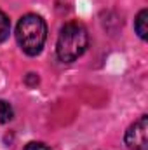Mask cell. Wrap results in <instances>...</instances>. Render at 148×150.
<instances>
[{"label": "cell", "instance_id": "cell-6", "mask_svg": "<svg viewBox=\"0 0 148 150\" xmlns=\"http://www.w3.org/2000/svg\"><path fill=\"white\" fill-rule=\"evenodd\" d=\"M9 32H11V21H9V18L0 11V42H4L5 38L9 37Z\"/></svg>", "mask_w": 148, "mask_h": 150}, {"label": "cell", "instance_id": "cell-5", "mask_svg": "<svg viewBox=\"0 0 148 150\" xmlns=\"http://www.w3.org/2000/svg\"><path fill=\"white\" fill-rule=\"evenodd\" d=\"M12 117H14V110H12V107H11L7 101H2V100H0V124L9 122Z\"/></svg>", "mask_w": 148, "mask_h": 150}, {"label": "cell", "instance_id": "cell-1", "mask_svg": "<svg viewBox=\"0 0 148 150\" xmlns=\"http://www.w3.org/2000/svg\"><path fill=\"white\" fill-rule=\"evenodd\" d=\"M16 38L19 47L28 56H37L44 47L47 38V26L45 21L37 14H26L19 19L16 28Z\"/></svg>", "mask_w": 148, "mask_h": 150}, {"label": "cell", "instance_id": "cell-3", "mask_svg": "<svg viewBox=\"0 0 148 150\" xmlns=\"http://www.w3.org/2000/svg\"><path fill=\"white\" fill-rule=\"evenodd\" d=\"M125 145L131 150H148V117L141 115L125 133Z\"/></svg>", "mask_w": 148, "mask_h": 150}, {"label": "cell", "instance_id": "cell-7", "mask_svg": "<svg viewBox=\"0 0 148 150\" xmlns=\"http://www.w3.org/2000/svg\"><path fill=\"white\" fill-rule=\"evenodd\" d=\"M25 150H51V149L45 147L44 143H35V142H33V143H28V145L25 147Z\"/></svg>", "mask_w": 148, "mask_h": 150}, {"label": "cell", "instance_id": "cell-2", "mask_svg": "<svg viewBox=\"0 0 148 150\" xmlns=\"http://www.w3.org/2000/svg\"><path fill=\"white\" fill-rule=\"evenodd\" d=\"M87 44H89L87 30L80 23H68L61 28L58 37L56 44L58 58L65 63H72L85 52Z\"/></svg>", "mask_w": 148, "mask_h": 150}, {"label": "cell", "instance_id": "cell-4", "mask_svg": "<svg viewBox=\"0 0 148 150\" xmlns=\"http://www.w3.org/2000/svg\"><path fill=\"white\" fill-rule=\"evenodd\" d=\"M147 21H148V11L143 9V11H140V14H138L136 19H134V30H136V33L140 35V38H147V33H148Z\"/></svg>", "mask_w": 148, "mask_h": 150}]
</instances>
